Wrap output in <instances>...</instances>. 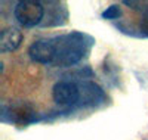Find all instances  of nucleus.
Returning <instances> with one entry per match:
<instances>
[{
  "mask_svg": "<svg viewBox=\"0 0 148 140\" xmlns=\"http://www.w3.org/2000/svg\"><path fill=\"white\" fill-rule=\"evenodd\" d=\"M56 41H58V43H55V47H56L55 63L56 65L70 67V65L77 63L83 58L84 47H83V41H82L80 34L61 37Z\"/></svg>",
  "mask_w": 148,
  "mask_h": 140,
  "instance_id": "f257e3e1",
  "label": "nucleus"
},
{
  "mask_svg": "<svg viewBox=\"0 0 148 140\" xmlns=\"http://www.w3.org/2000/svg\"><path fill=\"white\" fill-rule=\"evenodd\" d=\"M45 15V9L42 3L34 2V0H24L19 2L15 7V18L19 24L25 25V27H33L37 25Z\"/></svg>",
  "mask_w": 148,
  "mask_h": 140,
  "instance_id": "f03ea898",
  "label": "nucleus"
},
{
  "mask_svg": "<svg viewBox=\"0 0 148 140\" xmlns=\"http://www.w3.org/2000/svg\"><path fill=\"white\" fill-rule=\"evenodd\" d=\"M53 100L58 105H73L76 103L80 97V90L79 87L70 83V81H59L55 84L53 90H52Z\"/></svg>",
  "mask_w": 148,
  "mask_h": 140,
  "instance_id": "7ed1b4c3",
  "label": "nucleus"
},
{
  "mask_svg": "<svg viewBox=\"0 0 148 140\" xmlns=\"http://www.w3.org/2000/svg\"><path fill=\"white\" fill-rule=\"evenodd\" d=\"M28 55L33 60L39 62V63H51L55 62L56 58V47L53 41L49 40H39L34 41L30 49H28Z\"/></svg>",
  "mask_w": 148,
  "mask_h": 140,
  "instance_id": "20e7f679",
  "label": "nucleus"
},
{
  "mask_svg": "<svg viewBox=\"0 0 148 140\" xmlns=\"http://www.w3.org/2000/svg\"><path fill=\"white\" fill-rule=\"evenodd\" d=\"M22 41V33L18 28H6L0 33V50L3 53L16 50Z\"/></svg>",
  "mask_w": 148,
  "mask_h": 140,
  "instance_id": "39448f33",
  "label": "nucleus"
},
{
  "mask_svg": "<svg viewBox=\"0 0 148 140\" xmlns=\"http://www.w3.org/2000/svg\"><path fill=\"white\" fill-rule=\"evenodd\" d=\"M102 16H104V18H107V19H114V18H119V16H120V9H119V7H116V6H111V7H108V9L104 12Z\"/></svg>",
  "mask_w": 148,
  "mask_h": 140,
  "instance_id": "423d86ee",
  "label": "nucleus"
},
{
  "mask_svg": "<svg viewBox=\"0 0 148 140\" xmlns=\"http://www.w3.org/2000/svg\"><path fill=\"white\" fill-rule=\"evenodd\" d=\"M139 28H141V31L145 34V35H148V10L144 14V16L141 18V22H139Z\"/></svg>",
  "mask_w": 148,
  "mask_h": 140,
  "instance_id": "0eeeda50",
  "label": "nucleus"
}]
</instances>
